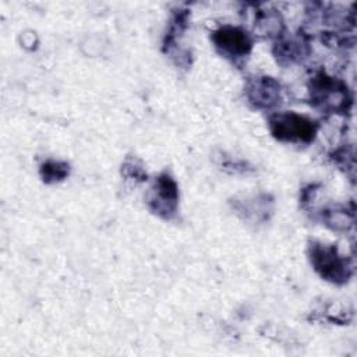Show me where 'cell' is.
Listing matches in <instances>:
<instances>
[{"mask_svg": "<svg viewBox=\"0 0 357 357\" xmlns=\"http://www.w3.org/2000/svg\"><path fill=\"white\" fill-rule=\"evenodd\" d=\"M215 42L219 47L230 54H244L248 52L251 42L248 36L237 28H223L215 35Z\"/></svg>", "mask_w": 357, "mask_h": 357, "instance_id": "3", "label": "cell"}, {"mask_svg": "<svg viewBox=\"0 0 357 357\" xmlns=\"http://www.w3.org/2000/svg\"><path fill=\"white\" fill-rule=\"evenodd\" d=\"M271 123L273 134L280 139L310 141L315 132L314 124L308 119L294 113L279 114L273 117Z\"/></svg>", "mask_w": 357, "mask_h": 357, "instance_id": "1", "label": "cell"}, {"mask_svg": "<svg viewBox=\"0 0 357 357\" xmlns=\"http://www.w3.org/2000/svg\"><path fill=\"white\" fill-rule=\"evenodd\" d=\"M312 262L315 268L322 273V276L331 280H339L347 278L346 261L336 255L333 247L314 245L312 247Z\"/></svg>", "mask_w": 357, "mask_h": 357, "instance_id": "2", "label": "cell"}]
</instances>
